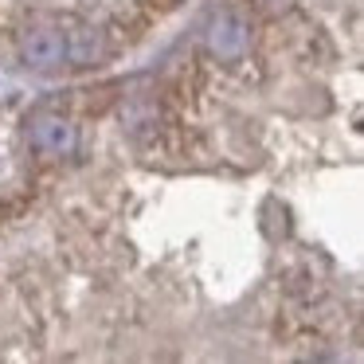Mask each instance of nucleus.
I'll use <instances>...</instances> for the list:
<instances>
[{"instance_id": "nucleus-1", "label": "nucleus", "mask_w": 364, "mask_h": 364, "mask_svg": "<svg viewBox=\"0 0 364 364\" xmlns=\"http://www.w3.org/2000/svg\"><path fill=\"white\" fill-rule=\"evenodd\" d=\"M16 51L28 67H63L67 63V36L63 20H36L16 32Z\"/></svg>"}, {"instance_id": "nucleus-2", "label": "nucleus", "mask_w": 364, "mask_h": 364, "mask_svg": "<svg viewBox=\"0 0 364 364\" xmlns=\"http://www.w3.org/2000/svg\"><path fill=\"white\" fill-rule=\"evenodd\" d=\"M32 145L48 157H63L75 149V129L63 118H36L32 122Z\"/></svg>"}, {"instance_id": "nucleus-3", "label": "nucleus", "mask_w": 364, "mask_h": 364, "mask_svg": "<svg viewBox=\"0 0 364 364\" xmlns=\"http://www.w3.org/2000/svg\"><path fill=\"white\" fill-rule=\"evenodd\" d=\"M212 48L220 59H231L247 48V24L235 16V12H223L220 20L212 24Z\"/></svg>"}]
</instances>
